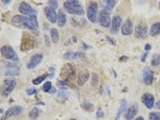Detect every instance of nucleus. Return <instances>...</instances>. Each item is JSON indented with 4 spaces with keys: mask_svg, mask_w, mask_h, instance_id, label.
Instances as JSON below:
<instances>
[{
    "mask_svg": "<svg viewBox=\"0 0 160 120\" xmlns=\"http://www.w3.org/2000/svg\"><path fill=\"white\" fill-rule=\"evenodd\" d=\"M156 108L159 109V110H160V101H158L157 103H156Z\"/></svg>",
    "mask_w": 160,
    "mask_h": 120,
    "instance_id": "nucleus-42",
    "label": "nucleus"
},
{
    "mask_svg": "<svg viewBox=\"0 0 160 120\" xmlns=\"http://www.w3.org/2000/svg\"><path fill=\"white\" fill-rule=\"evenodd\" d=\"M84 54L82 52H69L67 53H65V58L67 60H74V59H78V58H83Z\"/></svg>",
    "mask_w": 160,
    "mask_h": 120,
    "instance_id": "nucleus-23",
    "label": "nucleus"
},
{
    "mask_svg": "<svg viewBox=\"0 0 160 120\" xmlns=\"http://www.w3.org/2000/svg\"><path fill=\"white\" fill-rule=\"evenodd\" d=\"M48 5L49 7H52V9H56L59 7V3H58V1H48Z\"/></svg>",
    "mask_w": 160,
    "mask_h": 120,
    "instance_id": "nucleus-34",
    "label": "nucleus"
},
{
    "mask_svg": "<svg viewBox=\"0 0 160 120\" xmlns=\"http://www.w3.org/2000/svg\"><path fill=\"white\" fill-rule=\"evenodd\" d=\"M89 78V73L87 71H81L80 73L78 74V79H77V83L78 85H83L84 83L88 80Z\"/></svg>",
    "mask_w": 160,
    "mask_h": 120,
    "instance_id": "nucleus-19",
    "label": "nucleus"
},
{
    "mask_svg": "<svg viewBox=\"0 0 160 120\" xmlns=\"http://www.w3.org/2000/svg\"><path fill=\"white\" fill-rule=\"evenodd\" d=\"M40 115V110L37 107H34L32 110L29 112V118L31 120H36Z\"/></svg>",
    "mask_w": 160,
    "mask_h": 120,
    "instance_id": "nucleus-26",
    "label": "nucleus"
},
{
    "mask_svg": "<svg viewBox=\"0 0 160 120\" xmlns=\"http://www.w3.org/2000/svg\"><path fill=\"white\" fill-rule=\"evenodd\" d=\"M122 27V19L120 16H115L113 19H112V23H111V30L113 33H117L119 31V29Z\"/></svg>",
    "mask_w": 160,
    "mask_h": 120,
    "instance_id": "nucleus-16",
    "label": "nucleus"
},
{
    "mask_svg": "<svg viewBox=\"0 0 160 120\" xmlns=\"http://www.w3.org/2000/svg\"><path fill=\"white\" fill-rule=\"evenodd\" d=\"M67 23V17L63 10H59L58 12V25L60 27H64Z\"/></svg>",
    "mask_w": 160,
    "mask_h": 120,
    "instance_id": "nucleus-20",
    "label": "nucleus"
},
{
    "mask_svg": "<svg viewBox=\"0 0 160 120\" xmlns=\"http://www.w3.org/2000/svg\"><path fill=\"white\" fill-rule=\"evenodd\" d=\"M52 88V82L50 81H46L44 84H43V87H42V90L44 92H49V90Z\"/></svg>",
    "mask_w": 160,
    "mask_h": 120,
    "instance_id": "nucleus-32",
    "label": "nucleus"
},
{
    "mask_svg": "<svg viewBox=\"0 0 160 120\" xmlns=\"http://www.w3.org/2000/svg\"><path fill=\"white\" fill-rule=\"evenodd\" d=\"M49 34H50V39H52V41L53 43H57L58 41H59V38H60V34L59 32H58V30L56 28H52L49 30Z\"/></svg>",
    "mask_w": 160,
    "mask_h": 120,
    "instance_id": "nucleus-25",
    "label": "nucleus"
},
{
    "mask_svg": "<svg viewBox=\"0 0 160 120\" xmlns=\"http://www.w3.org/2000/svg\"><path fill=\"white\" fill-rule=\"evenodd\" d=\"M34 46H35V38L29 33H24L23 38H22L21 49L23 52H26V50L33 49Z\"/></svg>",
    "mask_w": 160,
    "mask_h": 120,
    "instance_id": "nucleus-3",
    "label": "nucleus"
},
{
    "mask_svg": "<svg viewBox=\"0 0 160 120\" xmlns=\"http://www.w3.org/2000/svg\"><path fill=\"white\" fill-rule=\"evenodd\" d=\"M44 38H45V43H46V45H47V46H49V45H50V42H49L48 36H47V35H44Z\"/></svg>",
    "mask_w": 160,
    "mask_h": 120,
    "instance_id": "nucleus-37",
    "label": "nucleus"
},
{
    "mask_svg": "<svg viewBox=\"0 0 160 120\" xmlns=\"http://www.w3.org/2000/svg\"><path fill=\"white\" fill-rule=\"evenodd\" d=\"M120 62H124V61H127V57H125V56H123L122 58H120V60H119Z\"/></svg>",
    "mask_w": 160,
    "mask_h": 120,
    "instance_id": "nucleus-39",
    "label": "nucleus"
},
{
    "mask_svg": "<svg viewBox=\"0 0 160 120\" xmlns=\"http://www.w3.org/2000/svg\"><path fill=\"white\" fill-rule=\"evenodd\" d=\"M12 24L16 27L28 29L30 31H33L34 33L38 32V22L36 16H14L12 19Z\"/></svg>",
    "mask_w": 160,
    "mask_h": 120,
    "instance_id": "nucleus-1",
    "label": "nucleus"
},
{
    "mask_svg": "<svg viewBox=\"0 0 160 120\" xmlns=\"http://www.w3.org/2000/svg\"><path fill=\"white\" fill-rule=\"evenodd\" d=\"M150 35L155 37V36L160 35V22H157V23H154L150 28Z\"/></svg>",
    "mask_w": 160,
    "mask_h": 120,
    "instance_id": "nucleus-21",
    "label": "nucleus"
},
{
    "mask_svg": "<svg viewBox=\"0 0 160 120\" xmlns=\"http://www.w3.org/2000/svg\"><path fill=\"white\" fill-rule=\"evenodd\" d=\"M82 107H83V109H85V110L90 111V110H92V109H93V105L92 103H88V102H84Z\"/></svg>",
    "mask_w": 160,
    "mask_h": 120,
    "instance_id": "nucleus-33",
    "label": "nucleus"
},
{
    "mask_svg": "<svg viewBox=\"0 0 160 120\" xmlns=\"http://www.w3.org/2000/svg\"><path fill=\"white\" fill-rule=\"evenodd\" d=\"M107 39H108V40H109V41H110V42L112 43V44H115V42L113 41V40H114V39H112L111 37H109V36H107Z\"/></svg>",
    "mask_w": 160,
    "mask_h": 120,
    "instance_id": "nucleus-40",
    "label": "nucleus"
},
{
    "mask_svg": "<svg viewBox=\"0 0 160 120\" xmlns=\"http://www.w3.org/2000/svg\"><path fill=\"white\" fill-rule=\"evenodd\" d=\"M20 69L18 68L14 65H12V66H7L6 69L4 70V75H14V74H19Z\"/></svg>",
    "mask_w": 160,
    "mask_h": 120,
    "instance_id": "nucleus-22",
    "label": "nucleus"
},
{
    "mask_svg": "<svg viewBox=\"0 0 160 120\" xmlns=\"http://www.w3.org/2000/svg\"><path fill=\"white\" fill-rule=\"evenodd\" d=\"M47 74H44V75H41V76H39V77H36V78H34L33 80H32V83H33L34 85H38V84H40L42 81H44V80L47 78Z\"/></svg>",
    "mask_w": 160,
    "mask_h": 120,
    "instance_id": "nucleus-29",
    "label": "nucleus"
},
{
    "mask_svg": "<svg viewBox=\"0 0 160 120\" xmlns=\"http://www.w3.org/2000/svg\"><path fill=\"white\" fill-rule=\"evenodd\" d=\"M58 97L61 101H66L69 97V93H68V90L66 88H61L58 92Z\"/></svg>",
    "mask_w": 160,
    "mask_h": 120,
    "instance_id": "nucleus-27",
    "label": "nucleus"
},
{
    "mask_svg": "<svg viewBox=\"0 0 160 120\" xmlns=\"http://www.w3.org/2000/svg\"><path fill=\"white\" fill-rule=\"evenodd\" d=\"M103 116H104L103 111L100 110V109H99V110H98V112H97V117H98V118H101V117H103Z\"/></svg>",
    "mask_w": 160,
    "mask_h": 120,
    "instance_id": "nucleus-36",
    "label": "nucleus"
},
{
    "mask_svg": "<svg viewBox=\"0 0 160 120\" xmlns=\"http://www.w3.org/2000/svg\"><path fill=\"white\" fill-rule=\"evenodd\" d=\"M133 120H145L144 117H142V116H140V117H137L136 119H133Z\"/></svg>",
    "mask_w": 160,
    "mask_h": 120,
    "instance_id": "nucleus-44",
    "label": "nucleus"
},
{
    "mask_svg": "<svg viewBox=\"0 0 160 120\" xmlns=\"http://www.w3.org/2000/svg\"><path fill=\"white\" fill-rule=\"evenodd\" d=\"M99 23L101 26H103L105 28H108L111 25L112 21L110 18V13L107 10H102L99 14Z\"/></svg>",
    "mask_w": 160,
    "mask_h": 120,
    "instance_id": "nucleus-10",
    "label": "nucleus"
},
{
    "mask_svg": "<svg viewBox=\"0 0 160 120\" xmlns=\"http://www.w3.org/2000/svg\"><path fill=\"white\" fill-rule=\"evenodd\" d=\"M116 3H117L116 1H109V0H108V1H103V2H102V4L104 5L105 10L109 9V12H110V10L113 9V7L116 5Z\"/></svg>",
    "mask_w": 160,
    "mask_h": 120,
    "instance_id": "nucleus-28",
    "label": "nucleus"
},
{
    "mask_svg": "<svg viewBox=\"0 0 160 120\" xmlns=\"http://www.w3.org/2000/svg\"><path fill=\"white\" fill-rule=\"evenodd\" d=\"M146 57H147V53H145L144 56H143V58H142V62H145V61H146Z\"/></svg>",
    "mask_w": 160,
    "mask_h": 120,
    "instance_id": "nucleus-43",
    "label": "nucleus"
},
{
    "mask_svg": "<svg viewBox=\"0 0 160 120\" xmlns=\"http://www.w3.org/2000/svg\"><path fill=\"white\" fill-rule=\"evenodd\" d=\"M149 31L148 27L145 23H140L137 25L136 29H134V36L139 39H145L148 36Z\"/></svg>",
    "mask_w": 160,
    "mask_h": 120,
    "instance_id": "nucleus-9",
    "label": "nucleus"
},
{
    "mask_svg": "<svg viewBox=\"0 0 160 120\" xmlns=\"http://www.w3.org/2000/svg\"><path fill=\"white\" fill-rule=\"evenodd\" d=\"M159 9H160V2H159Z\"/></svg>",
    "mask_w": 160,
    "mask_h": 120,
    "instance_id": "nucleus-46",
    "label": "nucleus"
},
{
    "mask_svg": "<svg viewBox=\"0 0 160 120\" xmlns=\"http://www.w3.org/2000/svg\"><path fill=\"white\" fill-rule=\"evenodd\" d=\"M17 85V79L14 78H6L1 85V94L7 97L14 89Z\"/></svg>",
    "mask_w": 160,
    "mask_h": 120,
    "instance_id": "nucleus-4",
    "label": "nucleus"
},
{
    "mask_svg": "<svg viewBox=\"0 0 160 120\" xmlns=\"http://www.w3.org/2000/svg\"><path fill=\"white\" fill-rule=\"evenodd\" d=\"M63 5L64 8L71 14H74V16H83L84 14V10H83L79 1H65Z\"/></svg>",
    "mask_w": 160,
    "mask_h": 120,
    "instance_id": "nucleus-2",
    "label": "nucleus"
},
{
    "mask_svg": "<svg viewBox=\"0 0 160 120\" xmlns=\"http://www.w3.org/2000/svg\"><path fill=\"white\" fill-rule=\"evenodd\" d=\"M57 92V90H56V88H54V87L52 86V88L49 90V93H54V92Z\"/></svg>",
    "mask_w": 160,
    "mask_h": 120,
    "instance_id": "nucleus-41",
    "label": "nucleus"
},
{
    "mask_svg": "<svg viewBox=\"0 0 160 120\" xmlns=\"http://www.w3.org/2000/svg\"><path fill=\"white\" fill-rule=\"evenodd\" d=\"M22 112H23V108L21 106H13L5 112L4 115L1 117V120H6L9 117H12V116H18L22 114Z\"/></svg>",
    "mask_w": 160,
    "mask_h": 120,
    "instance_id": "nucleus-12",
    "label": "nucleus"
},
{
    "mask_svg": "<svg viewBox=\"0 0 160 120\" xmlns=\"http://www.w3.org/2000/svg\"><path fill=\"white\" fill-rule=\"evenodd\" d=\"M153 80H154L153 72H152L149 68H145L143 70V81H144V83L147 85H150V84H152Z\"/></svg>",
    "mask_w": 160,
    "mask_h": 120,
    "instance_id": "nucleus-15",
    "label": "nucleus"
},
{
    "mask_svg": "<svg viewBox=\"0 0 160 120\" xmlns=\"http://www.w3.org/2000/svg\"><path fill=\"white\" fill-rule=\"evenodd\" d=\"M133 32V27H132V23L130 20H126L124 24H122L121 27V33L125 36H128L130 34H132Z\"/></svg>",
    "mask_w": 160,
    "mask_h": 120,
    "instance_id": "nucleus-17",
    "label": "nucleus"
},
{
    "mask_svg": "<svg viewBox=\"0 0 160 120\" xmlns=\"http://www.w3.org/2000/svg\"><path fill=\"white\" fill-rule=\"evenodd\" d=\"M70 120H76V119H70Z\"/></svg>",
    "mask_w": 160,
    "mask_h": 120,
    "instance_id": "nucleus-47",
    "label": "nucleus"
},
{
    "mask_svg": "<svg viewBox=\"0 0 160 120\" xmlns=\"http://www.w3.org/2000/svg\"><path fill=\"white\" fill-rule=\"evenodd\" d=\"M1 54L4 59L8 60V61L17 62L18 60H19V58H18L16 52H14L13 48L10 45H3L1 47Z\"/></svg>",
    "mask_w": 160,
    "mask_h": 120,
    "instance_id": "nucleus-7",
    "label": "nucleus"
},
{
    "mask_svg": "<svg viewBox=\"0 0 160 120\" xmlns=\"http://www.w3.org/2000/svg\"><path fill=\"white\" fill-rule=\"evenodd\" d=\"M137 114H138V106L134 104L126 110L125 114H124V117L126 120H133V118L136 117Z\"/></svg>",
    "mask_w": 160,
    "mask_h": 120,
    "instance_id": "nucleus-18",
    "label": "nucleus"
},
{
    "mask_svg": "<svg viewBox=\"0 0 160 120\" xmlns=\"http://www.w3.org/2000/svg\"><path fill=\"white\" fill-rule=\"evenodd\" d=\"M37 92V89L34 88V87H30V88L27 89V94L28 96H32V94H34Z\"/></svg>",
    "mask_w": 160,
    "mask_h": 120,
    "instance_id": "nucleus-35",
    "label": "nucleus"
},
{
    "mask_svg": "<svg viewBox=\"0 0 160 120\" xmlns=\"http://www.w3.org/2000/svg\"><path fill=\"white\" fill-rule=\"evenodd\" d=\"M75 74H76L75 68L72 66L71 64H67V65H65L63 69H62L61 77L63 78L65 81H68L69 83H70L71 82L70 80L74 79Z\"/></svg>",
    "mask_w": 160,
    "mask_h": 120,
    "instance_id": "nucleus-5",
    "label": "nucleus"
},
{
    "mask_svg": "<svg viewBox=\"0 0 160 120\" xmlns=\"http://www.w3.org/2000/svg\"><path fill=\"white\" fill-rule=\"evenodd\" d=\"M19 12L22 14H25V16H27V17L36 16V14H37V12H36L33 7L25 1H22L19 4Z\"/></svg>",
    "mask_w": 160,
    "mask_h": 120,
    "instance_id": "nucleus-8",
    "label": "nucleus"
},
{
    "mask_svg": "<svg viewBox=\"0 0 160 120\" xmlns=\"http://www.w3.org/2000/svg\"><path fill=\"white\" fill-rule=\"evenodd\" d=\"M98 8H99V4L96 1L89 2L88 6H87V19H88L92 23H96L97 17H98Z\"/></svg>",
    "mask_w": 160,
    "mask_h": 120,
    "instance_id": "nucleus-6",
    "label": "nucleus"
},
{
    "mask_svg": "<svg viewBox=\"0 0 160 120\" xmlns=\"http://www.w3.org/2000/svg\"><path fill=\"white\" fill-rule=\"evenodd\" d=\"M159 64H160V56L159 54H154L153 57H152V60H151V65L153 67H157L159 66Z\"/></svg>",
    "mask_w": 160,
    "mask_h": 120,
    "instance_id": "nucleus-30",
    "label": "nucleus"
},
{
    "mask_svg": "<svg viewBox=\"0 0 160 120\" xmlns=\"http://www.w3.org/2000/svg\"><path fill=\"white\" fill-rule=\"evenodd\" d=\"M142 103H143L148 109H152L154 107V103H155L154 96L149 92L144 93L143 96H142Z\"/></svg>",
    "mask_w": 160,
    "mask_h": 120,
    "instance_id": "nucleus-13",
    "label": "nucleus"
},
{
    "mask_svg": "<svg viewBox=\"0 0 160 120\" xmlns=\"http://www.w3.org/2000/svg\"><path fill=\"white\" fill-rule=\"evenodd\" d=\"M1 3H4V4H8V3H10V1H1Z\"/></svg>",
    "mask_w": 160,
    "mask_h": 120,
    "instance_id": "nucleus-45",
    "label": "nucleus"
},
{
    "mask_svg": "<svg viewBox=\"0 0 160 120\" xmlns=\"http://www.w3.org/2000/svg\"><path fill=\"white\" fill-rule=\"evenodd\" d=\"M43 60V54L42 53H35L33 54L29 62L27 63V68L28 69H34L35 67H37L38 65L41 63Z\"/></svg>",
    "mask_w": 160,
    "mask_h": 120,
    "instance_id": "nucleus-11",
    "label": "nucleus"
},
{
    "mask_svg": "<svg viewBox=\"0 0 160 120\" xmlns=\"http://www.w3.org/2000/svg\"><path fill=\"white\" fill-rule=\"evenodd\" d=\"M149 120H160V112H151Z\"/></svg>",
    "mask_w": 160,
    "mask_h": 120,
    "instance_id": "nucleus-31",
    "label": "nucleus"
},
{
    "mask_svg": "<svg viewBox=\"0 0 160 120\" xmlns=\"http://www.w3.org/2000/svg\"><path fill=\"white\" fill-rule=\"evenodd\" d=\"M126 101L125 100H122L121 102V105H120V108H119V111L117 112V115H116V117H115V120H119L120 117H121V115L123 113H125V110H126Z\"/></svg>",
    "mask_w": 160,
    "mask_h": 120,
    "instance_id": "nucleus-24",
    "label": "nucleus"
},
{
    "mask_svg": "<svg viewBox=\"0 0 160 120\" xmlns=\"http://www.w3.org/2000/svg\"><path fill=\"white\" fill-rule=\"evenodd\" d=\"M145 49H146L147 52H148V50H150V49H151V44H149V43H147V44L145 45Z\"/></svg>",
    "mask_w": 160,
    "mask_h": 120,
    "instance_id": "nucleus-38",
    "label": "nucleus"
},
{
    "mask_svg": "<svg viewBox=\"0 0 160 120\" xmlns=\"http://www.w3.org/2000/svg\"><path fill=\"white\" fill-rule=\"evenodd\" d=\"M44 12H45L46 19L48 20L50 23H52V24L57 23V22H58V14L56 12V10L52 9V7L47 6V7H45Z\"/></svg>",
    "mask_w": 160,
    "mask_h": 120,
    "instance_id": "nucleus-14",
    "label": "nucleus"
}]
</instances>
